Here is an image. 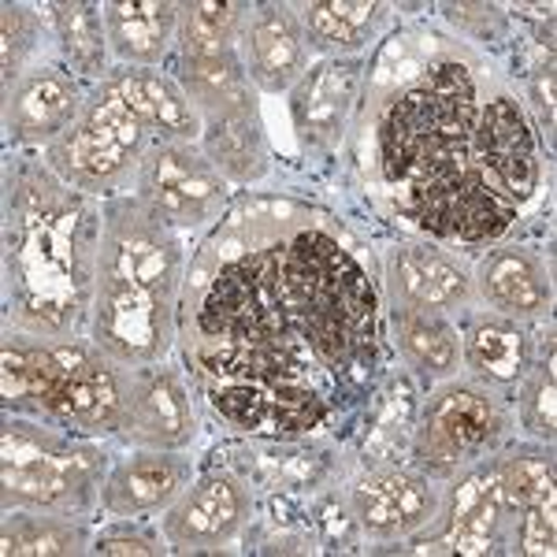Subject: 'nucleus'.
<instances>
[{"instance_id": "18", "label": "nucleus", "mask_w": 557, "mask_h": 557, "mask_svg": "<svg viewBox=\"0 0 557 557\" xmlns=\"http://www.w3.org/2000/svg\"><path fill=\"white\" fill-rule=\"evenodd\" d=\"M190 480L194 469L183 450H138L104 472L101 509L115 520L157 513L172 506Z\"/></svg>"}, {"instance_id": "16", "label": "nucleus", "mask_w": 557, "mask_h": 557, "mask_svg": "<svg viewBox=\"0 0 557 557\" xmlns=\"http://www.w3.org/2000/svg\"><path fill=\"white\" fill-rule=\"evenodd\" d=\"M238 52L257 94H290L309 71V41L294 4L253 8Z\"/></svg>"}, {"instance_id": "19", "label": "nucleus", "mask_w": 557, "mask_h": 557, "mask_svg": "<svg viewBox=\"0 0 557 557\" xmlns=\"http://www.w3.org/2000/svg\"><path fill=\"white\" fill-rule=\"evenodd\" d=\"M532 338L528 323L498 317V312H469L461 327V368H469L475 383L502 391L517 386L532 368Z\"/></svg>"}, {"instance_id": "14", "label": "nucleus", "mask_w": 557, "mask_h": 557, "mask_svg": "<svg viewBox=\"0 0 557 557\" xmlns=\"http://www.w3.org/2000/svg\"><path fill=\"white\" fill-rule=\"evenodd\" d=\"M386 294L394 309L469 312L475 301L472 272L431 242H401L386 253Z\"/></svg>"}, {"instance_id": "23", "label": "nucleus", "mask_w": 557, "mask_h": 557, "mask_svg": "<svg viewBox=\"0 0 557 557\" xmlns=\"http://www.w3.org/2000/svg\"><path fill=\"white\" fill-rule=\"evenodd\" d=\"M301 20L309 52L320 57H357L380 30L386 4L372 0H312L294 8Z\"/></svg>"}, {"instance_id": "27", "label": "nucleus", "mask_w": 557, "mask_h": 557, "mask_svg": "<svg viewBox=\"0 0 557 557\" xmlns=\"http://www.w3.org/2000/svg\"><path fill=\"white\" fill-rule=\"evenodd\" d=\"M94 550L86 520L34 513V509H4L0 524V554L4 557H71Z\"/></svg>"}, {"instance_id": "11", "label": "nucleus", "mask_w": 557, "mask_h": 557, "mask_svg": "<svg viewBox=\"0 0 557 557\" xmlns=\"http://www.w3.org/2000/svg\"><path fill=\"white\" fill-rule=\"evenodd\" d=\"M120 435L138 450H186L197 435V412L183 372L164 361L127 368Z\"/></svg>"}, {"instance_id": "20", "label": "nucleus", "mask_w": 557, "mask_h": 557, "mask_svg": "<svg viewBox=\"0 0 557 557\" xmlns=\"http://www.w3.org/2000/svg\"><path fill=\"white\" fill-rule=\"evenodd\" d=\"M112 83L157 141H201L205 120L175 75L160 67H115Z\"/></svg>"}, {"instance_id": "4", "label": "nucleus", "mask_w": 557, "mask_h": 557, "mask_svg": "<svg viewBox=\"0 0 557 557\" xmlns=\"http://www.w3.org/2000/svg\"><path fill=\"white\" fill-rule=\"evenodd\" d=\"M186 246L138 194L104 201L89 331L94 346L123 368H146L172 354L183 320Z\"/></svg>"}, {"instance_id": "21", "label": "nucleus", "mask_w": 557, "mask_h": 557, "mask_svg": "<svg viewBox=\"0 0 557 557\" xmlns=\"http://www.w3.org/2000/svg\"><path fill=\"white\" fill-rule=\"evenodd\" d=\"M101 12L108 49L123 67H160L178 41L175 0H108Z\"/></svg>"}, {"instance_id": "28", "label": "nucleus", "mask_w": 557, "mask_h": 557, "mask_svg": "<svg viewBox=\"0 0 557 557\" xmlns=\"http://www.w3.org/2000/svg\"><path fill=\"white\" fill-rule=\"evenodd\" d=\"M253 4L242 0H190L178 4V57H220L235 52Z\"/></svg>"}, {"instance_id": "5", "label": "nucleus", "mask_w": 557, "mask_h": 557, "mask_svg": "<svg viewBox=\"0 0 557 557\" xmlns=\"http://www.w3.org/2000/svg\"><path fill=\"white\" fill-rule=\"evenodd\" d=\"M127 368L94 346V338L41 343L4 327L0 398L8 412L60 424L78 435H120Z\"/></svg>"}, {"instance_id": "13", "label": "nucleus", "mask_w": 557, "mask_h": 557, "mask_svg": "<svg viewBox=\"0 0 557 557\" xmlns=\"http://www.w3.org/2000/svg\"><path fill=\"white\" fill-rule=\"evenodd\" d=\"M364 89L361 57H320L290 89V120L301 146L312 152H327L349 131Z\"/></svg>"}, {"instance_id": "3", "label": "nucleus", "mask_w": 557, "mask_h": 557, "mask_svg": "<svg viewBox=\"0 0 557 557\" xmlns=\"http://www.w3.org/2000/svg\"><path fill=\"white\" fill-rule=\"evenodd\" d=\"M104 205L45 160L4 168V312L8 327L41 343L89 331Z\"/></svg>"}, {"instance_id": "30", "label": "nucleus", "mask_w": 557, "mask_h": 557, "mask_svg": "<svg viewBox=\"0 0 557 557\" xmlns=\"http://www.w3.org/2000/svg\"><path fill=\"white\" fill-rule=\"evenodd\" d=\"M41 34H45L41 8L12 4V0L0 8V67H4V94L34 67V52H38V45H41Z\"/></svg>"}, {"instance_id": "10", "label": "nucleus", "mask_w": 557, "mask_h": 557, "mask_svg": "<svg viewBox=\"0 0 557 557\" xmlns=\"http://www.w3.org/2000/svg\"><path fill=\"white\" fill-rule=\"evenodd\" d=\"M253 513L249 483L235 472H205L160 517V535L178 554H209L235 543Z\"/></svg>"}, {"instance_id": "34", "label": "nucleus", "mask_w": 557, "mask_h": 557, "mask_svg": "<svg viewBox=\"0 0 557 557\" xmlns=\"http://www.w3.org/2000/svg\"><path fill=\"white\" fill-rule=\"evenodd\" d=\"M446 20H450L457 30L469 34V38H498L502 26H506V15L494 4H446Z\"/></svg>"}, {"instance_id": "2", "label": "nucleus", "mask_w": 557, "mask_h": 557, "mask_svg": "<svg viewBox=\"0 0 557 557\" xmlns=\"http://www.w3.org/2000/svg\"><path fill=\"white\" fill-rule=\"evenodd\" d=\"M380 172L406 220L438 242L483 246L543 183L532 115L475 64L438 57L386 101Z\"/></svg>"}, {"instance_id": "25", "label": "nucleus", "mask_w": 557, "mask_h": 557, "mask_svg": "<svg viewBox=\"0 0 557 557\" xmlns=\"http://www.w3.org/2000/svg\"><path fill=\"white\" fill-rule=\"evenodd\" d=\"M394 312V338L412 372L428 383H446L461 372V331L443 312Z\"/></svg>"}, {"instance_id": "9", "label": "nucleus", "mask_w": 557, "mask_h": 557, "mask_svg": "<svg viewBox=\"0 0 557 557\" xmlns=\"http://www.w3.org/2000/svg\"><path fill=\"white\" fill-rule=\"evenodd\" d=\"M134 183V194L175 231H201L220 223L231 197V183L194 141H152Z\"/></svg>"}, {"instance_id": "33", "label": "nucleus", "mask_w": 557, "mask_h": 557, "mask_svg": "<svg viewBox=\"0 0 557 557\" xmlns=\"http://www.w3.org/2000/svg\"><path fill=\"white\" fill-rule=\"evenodd\" d=\"M94 554H164L157 535L131 528V520H115L112 528H104L94 539Z\"/></svg>"}, {"instance_id": "29", "label": "nucleus", "mask_w": 557, "mask_h": 557, "mask_svg": "<svg viewBox=\"0 0 557 557\" xmlns=\"http://www.w3.org/2000/svg\"><path fill=\"white\" fill-rule=\"evenodd\" d=\"M557 372H554V343L546 338V349L535 357L532 368L520 380V398H517V417L520 428L535 438V443L554 446V428H557Z\"/></svg>"}, {"instance_id": "26", "label": "nucleus", "mask_w": 557, "mask_h": 557, "mask_svg": "<svg viewBox=\"0 0 557 557\" xmlns=\"http://www.w3.org/2000/svg\"><path fill=\"white\" fill-rule=\"evenodd\" d=\"M52 34L60 41V57L78 83L101 86L112 67H108V34H104V12L86 0H60L45 8Z\"/></svg>"}, {"instance_id": "1", "label": "nucleus", "mask_w": 557, "mask_h": 557, "mask_svg": "<svg viewBox=\"0 0 557 557\" xmlns=\"http://www.w3.org/2000/svg\"><path fill=\"white\" fill-rule=\"evenodd\" d=\"M372 278L309 205L253 197L190 260L178 338L209 383L312 386L335 401L375 354Z\"/></svg>"}, {"instance_id": "32", "label": "nucleus", "mask_w": 557, "mask_h": 557, "mask_svg": "<svg viewBox=\"0 0 557 557\" xmlns=\"http://www.w3.org/2000/svg\"><path fill=\"white\" fill-rule=\"evenodd\" d=\"M513 550L528 557H554L557 550V487L535 498L513 524Z\"/></svg>"}, {"instance_id": "31", "label": "nucleus", "mask_w": 557, "mask_h": 557, "mask_svg": "<svg viewBox=\"0 0 557 557\" xmlns=\"http://www.w3.org/2000/svg\"><path fill=\"white\" fill-rule=\"evenodd\" d=\"M209 401L215 409V417L227 428L246 431V435H264L272 431V391L260 383H209Z\"/></svg>"}, {"instance_id": "7", "label": "nucleus", "mask_w": 557, "mask_h": 557, "mask_svg": "<svg viewBox=\"0 0 557 557\" xmlns=\"http://www.w3.org/2000/svg\"><path fill=\"white\" fill-rule=\"evenodd\" d=\"M149 146V127L131 112V104L123 101V94L108 75L101 86L89 89L75 127L52 146H45L41 160L75 190L89 197H115L112 190H120L131 175H138Z\"/></svg>"}, {"instance_id": "24", "label": "nucleus", "mask_w": 557, "mask_h": 557, "mask_svg": "<svg viewBox=\"0 0 557 557\" xmlns=\"http://www.w3.org/2000/svg\"><path fill=\"white\" fill-rule=\"evenodd\" d=\"M197 146L231 186H253L268 175V138L264 123H260V108L257 112L205 120Z\"/></svg>"}, {"instance_id": "35", "label": "nucleus", "mask_w": 557, "mask_h": 557, "mask_svg": "<svg viewBox=\"0 0 557 557\" xmlns=\"http://www.w3.org/2000/svg\"><path fill=\"white\" fill-rule=\"evenodd\" d=\"M554 83H557L554 57H546V64H539L532 71V78H528V101L535 104V115L546 127V134H554Z\"/></svg>"}, {"instance_id": "15", "label": "nucleus", "mask_w": 557, "mask_h": 557, "mask_svg": "<svg viewBox=\"0 0 557 557\" xmlns=\"http://www.w3.org/2000/svg\"><path fill=\"white\" fill-rule=\"evenodd\" d=\"M86 89L60 64H34L4 94V131L20 146H52L75 127L86 108Z\"/></svg>"}, {"instance_id": "17", "label": "nucleus", "mask_w": 557, "mask_h": 557, "mask_svg": "<svg viewBox=\"0 0 557 557\" xmlns=\"http://www.w3.org/2000/svg\"><path fill=\"white\" fill-rule=\"evenodd\" d=\"M475 301L487 305L498 317L535 323L554 309V272L535 249L506 246L480 260L472 275Z\"/></svg>"}, {"instance_id": "6", "label": "nucleus", "mask_w": 557, "mask_h": 557, "mask_svg": "<svg viewBox=\"0 0 557 557\" xmlns=\"http://www.w3.org/2000/svg\"><path fill=\"white\" fill-rule=\"evenodd\" d=\"M108 454L89 435L8 412L0 431V494L4 509L89 520L101 506Z\"/></svg>"}, {"instance_id": "8", "label": "nucleus", "mask_w": 557, "mask_h": 557, "mask_svg": "<svg viewBox=\"0 0 557 557\" xmlns=\"http://www.w3.org/2000/svg\"><path fill=\"white\" fill-rule=\"evenodd\" d=\"M513 428L509 409L491 386L475 380H446L428 394L412 428V457L435 472H457L494 454Z\"/></svg>"}, {"instance_id": "22", "label": "nucleus", "mask_w": 557, "mask_h": 557, "mask_svg": "<svg viewBox=\"0 0 557 557\" xmlns=\"http://www.w3.org/2000/svg\"><path fill=\"white\" fill-rule=\"evenodd\" d=\"M175 78L201 112V120L257 112V86L249 83L238 49L220 52V57H178Z\"/></svg>"}, {"instance_id": "12", "label": "nucleus", "mask_w": 557, "mask_h": 557, "mask_svg": "<svg viewBox=\"0 0 557 557\" xmlns=\"http://www.w3.org/2000/svg\"><path fill=\"white\" fill-rule=\"evenodd\" d=\"M346 502L364 535L394 543V539H412L435 524L443 491L424 472L380 465L349 487Z\"/></svg>"}]
</instances>
